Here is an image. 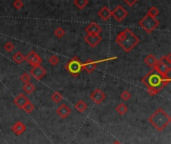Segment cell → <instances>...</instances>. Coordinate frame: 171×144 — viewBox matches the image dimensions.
<instances>
[{"label": "cell", "mask_w": 171, "mask_h": 144, "mask_svg": "<svg viewBox=\"0 0 171 144\" xmlns=\"http://www.w3.org/2000/svg\"><path fill=\"white\" fill-rule=\"evenodd\" d=\"M12 59H13V61H14L15 63H17V64H21V63L25 60V56L23 55V53H22V52L17 51L14 55L12 56Z\"/></svg>", "instance_id": "ffe728a7"}, {"label": "cell", "mask_w": 171, "mask_h": 144, "mask_svg": "<svg viewBox=\"0 0 171 144\" xmlns=\"http://www.w3.org/2000/svg\"><path fill=\"white\" fill-rule=\"evenodd\" d=\"M98 15L100 16V18L102 20L107 21L111 17V10L108 7L104 6V7H102L100 10L98 11Z\"/></svg>", "instance_id": "e0dca14e"}, {"label": "cell", "mask_w": 171, "mask_h": 144, "mask_svg": "<svg viewBox=\"0 0 171 144\" xmlns=\"http://www.w3.org/2000/svg\"><path fill=\"white\" fill-rule=\"evenodd\" d=\"M154 69L158 72L159 74H161L162 76H164V77H169V73L171 71V67L165 65L164 63H162L161 61L157 60L156 64L154 66Z\"/></svg>", "instance_id": "30bf717a"}, {"label": "cell", "mask_w": 171, "mask_h": 144, "mask_svg": "<svg viewBox=\"0 0 171 144\" xmlns=\"http://www.w3.org/2000/svg\"><path fill=\"white\" fill-rule=\"evenodd\" d=\"M142 83L146 86L147 92L150 95H156L162 88L170 83V77H164L159 74L154 68H152L148 73L141 79Z\"/></svg>", "instance_id": "6da1fadb"}, {"label": "cell", "mask_w": 171, "mask_h": 144, "mask_svg": "<svg viewBox=\"0 0 171 144\" xmlns=\"http://www.w3.org/2000/svg\"><path fill=\"white\" fill-rule=\"evenodd\" d=\"M64 68L68 71L73 77H77L81 73V71H82V62H81V60L77 56H74L66 63Z\"/></svg>", "instance_id": "5b68a950"}, {"label": "cell", "mask_w": 171, "mask_h": 144, "mask_svg": "<svg viewBox=\"0 0 171 144\" xmlns=\"http://www.w3.org/2000/svg\"><path fill=\"white\" fill-rule=\"evenodd\" d=\"M85 42H86L89 46L91 47H96L97 45L101 42L102 37L100 35H92V34H87L84 37Z\"/></svg>", "instance_id": "4fadbf2b"}, {"label": "cell", "mask_w": 171, "mask_h": 144, "mask_svg": "<svg viewBox=\"0 0 171 144\" xmlns=\"http://www.w3.org/2000/svg\"><path fill=\"white\" fill-rule=\"evenodd\" d=\"M11 130H12V132L14 133L15 135L19 136V135L23 134L25 132L26 126H25V124L23 122H22V121H17V122H15L14 124L11 126Z\"/></svg>", "instance_id": "2e32d148"}, {"label": "cell", "mask_w": 171, "mask_h": 144, "mask_svg": "<svg viewBox=\"0 0 171 144\" xmlns=\"http://www.w3.org/2000/svg\"><path fill=\"white\" fill-rule=\"evenodd\" d=\"M120 98L122 99L123 101H127L131 98V93H130L128 90H123L122 93L120 94Z\"/></svg>", "instance_id": "4316f807"}, {"label": "cell", "mask_w": 171, "mask_h": 144, "mask_svg": "<svg viewBox=\"0 0 171 144\" xmlns=\"http://www.w3.org/2000/svg\"><path fill=\"white\" fill-rule=\"evenodd\" d=\"M85 32L92 35H100V32H102V28L96 22H91L85 27Z\"/></svg>", "instance_id": "7c38bea8"}, {"label": "cell", "mask_w": 171, "mask_h": 144, "mask_svg": "<svg viewBox=\"0 0 171 144\" xmlns=\"http://www.w3.org/2000/svg\"><path fill=\"white\" fill-rule=\"evenodd\" d=\"M74 5L78 9H83L88 5V0H74Z\"/></svg>", "instance_id": "603a6c76"}, {"label": "cell", "mask_w": 171, "mask_h": 144, "mask_svg": "<svg viewBox=\"0 0 171 144\" xmlns=\"http://www.w3.org/2000/svg\"><path fill=\"white\" fill-rule=\"evenodd\" d=\"M22 89H23L24 93H26V94H31V93L34 92L35 86H34V84H32L31 82H29V83L24 84L23 87H22Z\"/></svg>", "instance_id": "44dd1931"}, {"label": "cell", "mask_w": 171, "mask_h": 144, "mask_svg": "<svg viewBox=\"0 0 171 144\" xmlns=\"http://www.w3.org/2000/svg\"><path fill=\"white\" fill-rule=\"evenodd\" d=\"M13 102H14V104L17 106L21 108V109H24V107L28 104V103H30L31 101L29 100V98L27 97L25 94L23 93H19L18 95L14 98V100H13Z\"/></svg>", "instance_id": "8fae6325"}, {"label": "cell", "mask_w": 171, "mask_h": 144, "mask_svg": "<svg viewBox=\"0 0 171 144\" xmlns=\"http://www.w3.org/2000/svg\"><path fill=\"white\" fill-rule=\"evenodd\" d=\"M20 80L23 82L24 84H26V83H29V82H31V76L29 75V73H23L21 76H20Z\"/></svg>", "instance_id": "83f0119b"}, {"label": "cell", "mask_w": 171, "mask_h": 144, "mask_svg": "<svg viewBox=\"0 0 171 144\" xmlns=\"http://www.w3.org/2000/svg\"><path fill=\"white\" fill-rule=\"evenodd\" d=\"M116 111L118 112L119 115H125L128 111V107L123 104V103H120V104L116 106Z\"/></svg>", "instance_id": "7402d4cb"}, {"label": "cell", "mask_w": 171, "mask_h": 144, "mask_svg": "<svg viewBox=\"0 0 171 144\" xmlns=\"http://www.w3.org/2000/svg\"><path fill=\"white\" fill-rule=\"evenodd\" d=\"M148 15H150V16H152V17H155L156 18V16H158V14H159V9L157 8V7H155V6H152L149 10H148V13H147Z\"/></svg>", "instance_id": "484cf974"}, {"label": "cell", "mask_w": 171, "mask_h": 144, "mask_svg": "<svg viewBox=\"0 0 171 144\" xmlns=\"http://www.w3.org/2000/svg\"><path fill=\"white\" fill-rule=\"evenodd\" d=\"M14 48H15L14 44H13L12 42H10V41H7L5 44H4V49H5L7 52L13 51V50H14Z\"/></svg>", "instance_id": "4dcf8cb0"}, {"label": "cell", "mask_w": 171, "mask_h": 144, "mask_svg": "<svg viewBox=\"0 0 171 144\" xmlns=\"http://www.w3.org/2000/svg\"><path fill=\"white\" fill-rule=\"evenodd\" d=\"M156 62H157V59L153 54H148V55L145 56V58H144V63H145L148 67H150L151 69L154 68Z\"/></svg>", "instance_id": "ac0fdd59"}, {"label": "cell", "mask_w": 171, "mask_h": 144, "mask_svg": "<svg viewBox=\"0 0 171 144\" xmlns=\"http://www.w3.org/2000/svg\"><path fill=\"white\" fill-rule=\"evenodd\" d=\"M105 97H106L105 93L99 88L95 89L91 94H90V99H91L95 104H100V103H102L105 100Z\"/></svg>", "instance_id": "9c48e42d"}, {"label": "cell", "mask_w": 171, "mask_h": 144, "mask_svg": "<svg viewBox=\"0 0 171 144\" xmlns=\"http://www.w3.org/2000/svg\"><path fill=\"white\" fill-rule=\"evenodd\" d=\"M99 60L97 61H94V60H91V59H88L87 61H85L84 63H82V69L85 70L88 73H91L94 70L96 69L97 65L99 64Z\"/></svg>", "instance_id": "5bb4252c"}, {"label": "cell", "mask_w": 171, "mask_h": 144, "mask_svg": "<svg viewBox=\"0 0 171 144\" xmlns=\"http://www.w3.org/2000/svg\"><path fill=\"white\" fill-rule=\"evenodd\" d=\"M124 1H125L126 3H127L129 6H133L134 4L138 1V0H124Z\"/></svg>", "instance_id": "836d02e7"}, {"label": "cell", "mask_w": 171, "mask_h": 144, "mask_svg": "<svg viewBox=\"0 0 171 144\" xmlns=\"http://www.w3.org/2000/svg\"><path fill=\"white\" fill-rule=\"evenodd\" d=\"M139 26L142 29H144L147 33H152L157 27L159 26V21L155 17H152L150 15L146 14L142 19L139 21Z\"/></svg>", "instance_id": "277c9868"}, {"label": "cell", "mask_w": 171, "mask_h": 144, "mask_svg": "<svg viewBox=\"0 0 171 144\" xmlns=\"http://www.w3.org/2000/svg\"><path fill=\"white\" fill-rule=\"evenodd\" d=\"M56 113L58 116L61 117L62 119H65L71 114V109H70V107L67 106L66 104H61L56 109Z\"/></svg>", "instance_id": "9a60e30c"}, {"label": "cell", "mask_w": 171, "mask_h": 144, "mask_svg": "<svg viewBox=\"0 0 171 144\" xmlns=\"http://www.w3.org/2000/svg\"><path fill=\"white\" fill-rule=\"evenodd\" d=\"M12 6L14 7L16 10H20V9L23 8V2L21 0H14V2L12 3Z\"/></svg>", "instance_id": "f546056e"}, {"label": "cell", "mask_w": 171, "mask_h": 144, "mask_svg": "<svg viewBox=\"0 0 171 144\" xmlns=\"http://www.w3.org/2000/svg\"><path fill=\"white\" fill-rule=\"evenodd\" d=\"M46 74H47L46 70H45L41 65L33 66L29 71V75L32 76V77H34L35 79H37V80L42 79Z\"/></svg>", "instance_id": "ba28073f"}, {"label": "cell", "mask_w": 171, "mask_h": 144, "mask_svg": "<svg viewBox=\"0 0 171 144\" xmlns=\"http://www.w3.org/2000/svg\"><path fill=\"white\" fill-rule=\"evenodd\" d=\"M159 61H161L162 63H164L165 65H167L169 67H171V58H170V55H166V56H162Z\"/></svg>", "instance_id": "f1b7e54d"}, {"label": "cell", "mask_w": 171, "mask_h": 144, "mask_svg": "<svg viewBox=\"0 0 171 144\" xmlns=\"http://www.w3.org/2000/svg\"><path fill=\"white\" fill-rule=\"evenodd\" d=\"M115 41L125 52H130L139 43L140 39L132 32L130 28H125L117 34Z\"/></svg>", "instance_id": "7a4b0ae2"}, {"label": "cell", "mask_w": 171, "mask_h": 144, "mask_svg": "<svg viewBox=\"0 0 171 144\" xmlns=\"http://www.w3.org/2000/svg\"><path fill=\"white\" fill-rule=\"evenodd\" d=\"M87 104H86V102L83 101V100H79L75 103V109L76 110H78L79 112H81V113H83V112L86 111L87 109Z\"/></svg>", "instance_id": "d6986e66"}, {"label": "cell", "mask_w": 171, "mask_h": 144, "mask_svg": "<svg viewBox=\"0 0 171 144\" xmlns=\"http://www.w3.org/2000/svg\"><path fill=\"white\" fill-rule=\"evenodd\" d=\"M25 60L28 62V64H30L31 66H37V65H41L42 63V59L37 53L35 51H30L27 55L25 56Z\"/></svg>", "instance_id": "52a82bcc"}, {"label": "cell", "mask_w": 171, "mask_h": 144, "mask_svg": "<svg viewBox=\"0 0 171 144\" xmlns=\"http://www.w3.org/2000/svg\"><path fill=\"white\" fill-rule=\"evenodd\" d=\"M112 144H122V143H121L120 141H118V140H115L113 143H112Z\"/></svg>", "instance_id": "e575fe53"}, {"label": "cell", "mask_w": 171, "mask_h": 144, "mask_svg": "<svg viewBox=\"0 0 171 144\" xmlns=\"http://www.w3.org/2000/svg\"><path fill=\"white\" fill-rule=\"evenodd\" d=\"M149 123L157 131H163L171 122V117L163 108H157L148 118Z\"/></svg>", "instance_id": "3957f363"}, {"label": "cell", "mask_w": 171, "mask_h": 144, "mask_svg": "<svg viewBox=\"0 0 171 144\" xmlns=\"http://www.w3.org/2000/svg\"><path fill=\"white\" fill-rule=\"evenodd\" d=\"M48 62L50 63L51 65L55 66V65H57V64H58V63H59V58H58L56 55H52V56L49 57Z\"/></svg>", "instance_id": "1f68e13d"}, {"label": "cell", "mask_w": 171, "mask_h": 144, "mask_svg": "<svg viewBox=\"0 0 171 144\" xmlns=\"http://www.w3.org/2000/svg\"><path fill=\"white\" fill-rule=\"evenodd\" d=\"M128 15V12L123 8V6L117 5L113 10H111V17H113L116 21L121 22L123 21Z\"/></svg>", "instance_id": "8992f818"}, {"label": "cell", "mask_w": 171, "mask_h": 144, "mask_svg": "<svg viewBox=\"0 0 171 144\" xmlns=\"http://www.w3.org/2000/svg\"><path fill=\"white\" fill-rule=\"evenodd\" d=\"M54 34H55V36L57 38L60 39L65 35V30L63 29L62 27H57V28L55 29V31H54Z\"/></svg>", "instance_id": "d4e9b609"}, {"label": "cell", "mask_w": 171, "mask_h": 144, "mask_svg": "<svg viewBox=\"0 0 171 144\" xmlns=\"http://www.w3.org/2000/svg\"><path fill=\"white\" fill-rule=\"evenodd\" d=\"M26 113H32L33 112V110H34V105L32 104V103H28L25 107H24V109H23Z\"/></svg>", "instance_id": "d6a6232c"}, {"label": "cell", "mask_w": 171, "mask_h": 144, "mask_svg": "<svg viewBox=\"0 0 171 144\" xmlns=\"http://www.w3.org/2000/svg\"><path fill=\"white\" fill-rule=\"evenodd\" d=\"M51 99H52V101H54L55 103H59L60 101H62L63 96H62V94L60 92L55 91V92H53L51 94Z\"/></svg>", "instance_id": "cb8c5ba5"}]
</instances>
